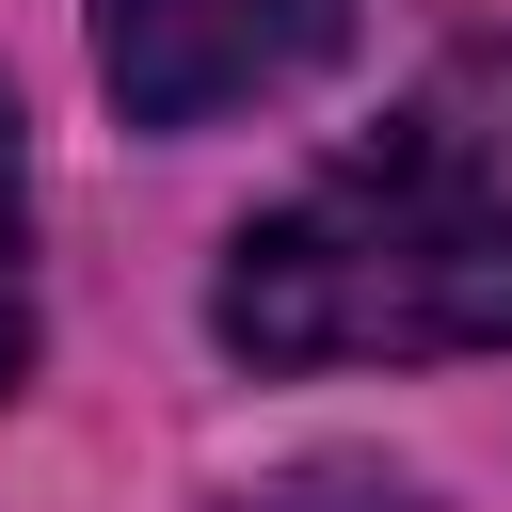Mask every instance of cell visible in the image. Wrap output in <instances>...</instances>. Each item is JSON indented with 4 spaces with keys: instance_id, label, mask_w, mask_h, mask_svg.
I'll return each instance as SVG.
<instances>
[{
    "instance_id": "cell-1",
    "label": "cell",
    "mask_w": 512,
    "mask_h": 512,
    "mask_svg": "<svg viewBox=\"0 0 512 512\" xmlns=\"http://www.w3.org/2000/svg\"><path fill=\"white\" fill-rule=\"evenodd\" d=\"M208 320L256 368L512 352V48H448L352 160L240 224Z\"/></svg>"
},
{
    "instance_id": "cell-2",
    "label": "cell",
    "mask_w": 512,
    "mask_h": 512,
    "mask_svg": "<svg viewBox=\"0 0 512 512\" xmlns=\"http://www.w3.org/2000/svg\"><path fill=\"white\" fill-rule=\"evenodd\" d=\"M336 32L352 0H96V80L128 96V128H208L320 80Z\"/></svg>"
},
{
    "instance_id": "cell-3",
    "label": "cell",
    "mask_w": 512,
    "mask_h": 512,
    "mask_svg": "<svg viewBox=\"0 0 512 512\" xmlns=\"http://www.w3.org/2000/svg\"><path fill=\"white\" fill-rule=\"evenodd\" d=\"M32 384V160H16V112H0V400Z\"/></svg>"
},
{
    "instance_id": "cell-4",
    "label": "cell",
    "mask_w": 512,
    "mask_h": 512,
    "mask_svg": "<svg viewBox=\"0 0 512 512\" xmlns=\"http://www.w3.org/2000/svg\"><path fill=\"white\" fill-rule=\"evenodd\" d=\"M240 512H416V496H400V480H368V464H304V480L240 496Z\"/></svg>"
}]
</instances>
